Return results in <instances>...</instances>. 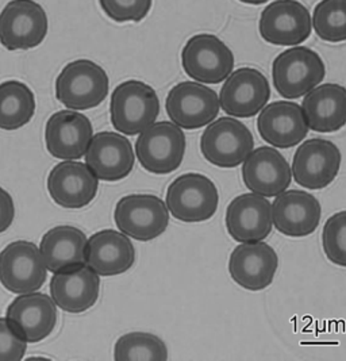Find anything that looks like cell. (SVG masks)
<instances>
[{
	"mask_svg": "<svg viewBox=\"0 0 346 361\" xmlns=\"http://www.w3.org/2000/svg\"><path fill=\"white\" fill-rule=\"evenodd\" d=\"M6 318L27 344L39 343L57 325V305L47 294H22L10 303Z\"/></svg>",
	"mask_w": 346,
	"mask_h": 361,
	"instance_id": "cell-17",
	"label": "cell"
},
{
	"mask_svg": "<svg viewBox=\"0 0 346 361\" xmlns=\"http://www.w3.org/2000/svg\"><path fill=\"white\" fill-rule=\"evenodd\" d=\"M257 130L271 147L288 149L303 142L310 128L302 106L290 100H279L260 111Z\"/></svg>",
	"mask_w": 346,
	"mask_h": 361,
	"instance_id": "cell-19",
	"label": "cell"
},
{
	"mask_svg": "<svg viewBox=\"0 0 346 361\" xmlns=\"http://www.w3.org/2000/svg\"><path fill=\"white\" fill-rule=\"evenodd\" d=\"M116 361H164L168 350L157 336L134 331L122 336L114 348Z\"/></svg>",
	"mask_w": 346,
	"mask_h": 361,
	"instance_id": "cell-29",
	"label": "cell"
},
{
	"mask_svg": "<svg viewBox=\"0 0 346 361\" xmlns=\"http://www.w3.org/2000/svg\"><path fill=\"white\" fill-rule=\"evenodd\" d=\"M326 66L321 56L306 47H292L280 53L272 66L273 87L281 98H303L323 82Z\"/></svg>",
	"mask_w": 346,
	"mask_h": 361,
	"instance_id": "cell-3",
	"label": "cell"
},
{
	"mask_svg": "<svg viewBox=\"0 0 346 361\" xmlns=\"http://www.w3.org/2000/svg\"><path fill=\"white\" fill-rule=\"evenodd\" d=\"M166 203L154 195H128L116 206L118 229L137 241H152L160 237L169 225Z\"/></svg>",
	"mask_w": 346,
	"mask_h": 361,
	"instance_id": "cell-12",
	"label": "cell"
},
{
	"mask_svg": "<svg viewBox=\"0 0 346 361\" xmlns=\"http://www.w3.org/2000/svg\"><path fill=\"white\" fill-rule=\"evenodd\" d=\"M153 0H99L104 14L118 23L141 22L152 8Z\"/></svg>",
	"mask_w": 346,
	"mask_h": 361,
	"instance_id": "cell-32",
	"label": "cell"
},
{
	"mask_svg": "<svg viewBox=\"0 0 346 361\" xmlns=\"http://www.w3.org/2000/svg\"><path fill=\"white\" fill-rule=\"evenodd\" d=\"M100 293L99 275L87 264L61 271L50 280V296L61 310L80 314L91 309Z\"/></svg>",
	"mask_w": 346,
	"mask_h": 361,
	"instance_id": "cell-24",
	"label": "cell"
},
{
	"mask_svg": "<svg viewBox=\"0 0 346 361\" xmlns=\"http://www.w3.org/2000/svg\"><path fill=\"white\" fill-rule=\"evenodd\" d=\"M254 149L253 134L241 121L222 116L211 122L200 138L203 157L219 168H235Z\"/></svg>",
	"mask_w": 346,
	"mask_h": 361,
	"instance_id": "cell-5",
	"label": "cell"
},
{
	"mask_svg": "<svg viewBox=\"0 0 346 361\" xmlns=\"http://www.w3.org/2000/svg\"><path fill=\"white\" fill-rule=\"evenodd\" d=\"M135 262L130 237L122 231L101 230L88 240L87 265L99 276H116L129 271Z\"/></svg>",
	"mask_w": 346,
	"mask_h": 361,
	"instance_id": "cell-25",
	"label": "cell"
},
{
	"mask_svg": "<svg viewBox=\"0 0 346 361\" xmlns=\"http://www.w3.org/2000/svg\"><path fill=\"white\" fill-rule=\"evenodd\" d=\"M259 32L265 42L275 47H297L313 32V17L297 0H275L261 13Z\"/></svg>",
	"mask_w": 346,
	"mask_h": 361,
	"instance_id": "cell-11",
	"label": "cell"
},
{
	"mask_svg": "<svg viewBox=\"0 0 346 361\" xmlns=\"http://www.w3.org/2000/svg\"><path fill=\"white\" fill-rule=\"evenodd\" d=\"M226 228L237 243H260L273 229L272 204L257 194L234 197L226 210Z\"/></svg>",
	"mask_w": 346,
	"mask_h": 361,
	"instance_id": "cell-21",
	"label": "cell"
},
{
	"mask_svg": "<svg viewBox=\"0 0 346 361\" xmlns=\"http://www.w3.org/2000/svg\"><path fill=\"white\" fill-rule=\"evenodd\" d=\"M132 142L122 134L101 132L92 137L85 153V164L103 181L128 178L134 168Z\"/></svg>",
	"mask_w": 346,
	"mask_h": 361,
	"instance_id": "cell-23",
	"label": "cell"
},
{
	"mask_svg": "<svg viewBox=\"0 0 346 361\" xmlns=\"http://www.w3.org/2000/svg\"><path fill=\"white\" fill-rule=\"evenodd\" d=\"M106 71L91 60H76L64 66L56 79V98L68 110L98 107L109 95Z\"/></svg>",
	"mask_w": 346,
	"mask_h": 361,
	"instance_id": "cell-2",
	"label": "cell"
},
{
	"mask_svg": "<svg viewBox=\"0 0 346 361\" xmlns=\"http://www.w3.org/2000/svg\"><path fill=\"white\" fill-rule=\"evenodd\" d=\"M94 137L91 121L79 111L61 110L47 122L45 142L58 160H79L85 156Z\"/></svg>",
	"mask_w": 346,
	"mask_h": 361,
	"instance_id": "cell-18",
	"label": "cell"
},
{
	"mask_svg": "<svg viewBox=\"0 0 346 361\" xmlns=\"http://www.w3.org/2000/svg\"><path fill=\"white\" fill-rule=\"evenodd\" d=\"M88 238L73 226L50 229L41 240V256L48 271L57 274L87 263Z\"/></svg>",
	"mask_w": 346,
	"mask_h": 361,
	"instance_id": "cell-27",
	"label": "cell"
},
{
	"mask_svg": "<svg viewBox=\"0 0 346 361\" xmlns=\"http://www.w3.org/2000/svg\"><path fill=\"white\" fill-rule=\"evenodd\" d=\"M221 110L213 88L198 82L176 84L166 98V114L184 130H197L214 122Z\"/></svg>",
	"mask_w": 346,
	"mask_h": 361,
	"instance_id": "cell-9",
	"label": "cell"
},
{
	"mask_svg": "<svg viewBox=\"0 0 346 361\" xmlns=\"http://www.w3.org/2000/svg\"><path fill=\"white\" fill-rule=\"evenodd\" d=\"M16 218V206L11 195L0 187V233L11 226Z\"/></svg>",
	"mask_w": 346,
	"mask_h": 361,
	"instance_id": "cell-34",
	"label": "cell"
},
{
	"mask_svg": "<svg viewBox=\"0 0 346 361\" xmlns=\"http://www.w3.org/2000/svg\"><path fill=\"white\" fill-rule=\"evenodd\" d=\"M271 98V87L264 73L254 68L233 71L221 92V109L233 118H252L260 114Z\"/></svg>",
	"mask_w": 346,
	"mask_h": 361,
	"instance_id": "cell-13",
	"label": "cell"
},
{
	"mask_svg": "<svg viewBox=\"0 0 346 361\" xmlns=\"http://www.w3.org/2000/svg\"><path fill=\"white\" fill-rule=\"evenodd\" d=\"M242 179L253 194L276 197L290 187L292 169L278 149L260 147L242 163Z\"/></svg>",
	"mask_w": 346,
	"mask_h": 361,
	"instance_id": "cell-15",
	"label": "cell"
},
{
	"mask_svg": "<svg viewBox=\"0 0 346 361\" xmlns=\"http://www.w3.org/2000/svg\"><path fill=\"white\" fill-rule=\"evenodd\" d=\"M27 343L8 324L0 318V361H19L25 357Z\"/></svg>",
	"mask_w": 346,
	"mask_h": 361,
	"instance_id": "cell-33",
	"label": "cell"
},
{
	"mask_svg": "<svg viewBox=\"0 0 346 361\" xmlns=\"http://www.w3.org/2000/svg\"><path fill=\"white\" fill-rule=\"evenodd\" d=\"M48 268L41 250L29 241H16L0 252V283L13 294L38 291L47 281Z\"/></svg>",
	"mask_w": 346,
	"mask_h": 361,
	"instance_id": "cell-10",
	"label": "cell"
},
{
	"mask_svg": "<svg viewBox=\"0 0 346 361\" xmlns=\"http://www.w3.org/2000/svg\"><path fill=\"white\" fill-rule=\"evenodd\" d=\"M341 152L331 141L311 138L303 141L292 160V178L300 187L322 190L337 178L341 168Z\"/></svg>",
	"mask_w": 346,
	"mask_h": 361,
	"instance_id": "cell-14",
	"label": "cell"
},
{
	"mask_svg": "<svg viewBox=\"0 0 346 361\" xmlns=\"http://www.w3.org/2000/svg\"><path fill=\"white\" fill-rule=\"evenodd\" d=\"M279 267L273 247L264 241L245 243L231 252L229 274L240 287L247 291H261L272 284Z\"/></svg>",
	"mask_w": 346,
	"mask_h": 361,
	"instance_id": "cell-16",
	"label": "cell"
},
{
	"mask_svg": "<svg viewBox=\"0 0 346 361\" xmlns=\"http://www.w3.org/2000/svg\"><path fill=\"white\" fill-rule=\"evenodd\" d=\"M313 27L323 41H346V0L319 1L314 8Z\"/></svg>",
	"mask_w": 346,
	"mask_h": 361,
	"instance_id": "cell-30",
	"label": "cell"
},
{
	"mask_svg": "<svg viewBox=\"0 0 346 361\" xmlns=\"http://www.w3.org/2000/svg\"><path fill=\"white\" fill-rule=\"evenodd\" d=\"M185 135L173 122H156L141 133L135 142V156L150 173L168 175L183 163Z\"/></svg>",
	"mask_w": 346,
	"mask_h": 361,
	"instance_id": "cell-6",
	"label": "cell"
},
{
	"mask_svg": "<svg viewBox=\"0 0 346 361\" xmlns=\"http://www.w3.org/2000/svg\"><path fill=\"white\" fill-rule=\"evenodd\" d=\"M99 178L89 166L73 160H66L50 171L49 195L64 209H82L98 194Z\"/></svg>",
	"mask_w": 346,
	"mask_h": 361,
	"instance_id": "cell-20",
	"label": "cell"
},
{
	"mask_svg": "<svg viewBox=\"0 0 346 361\" xmlns=\"http://www.w3.org/2000/svg\"><path fill=\"white\" fill-rule=\"evenodd\" d=\"M166 207L182 222H203L214 216L219 204L218 188L207 176L185 173L171 183L166 191Z\"/></svg>",
	"mask_w": 346,
	"mask_h": 361,
	"instance_id": "cell-7",
	"label": "cell"
},
{
	"mask_svg": "<svg viewBox=\"0 0 346 361\" xmlns=\"http://www.w3.org/2000/svg\"><path fill=\"white\" fill-rule=\"evenodd\" d=\"M35 113L33 91L17 80L0 84V129L17 130L27 125Z\"/></svg>",
	"mask_w": 346,
	"mask_h": 361,
	"instance_id": "cell-28",
	"label": "cell"
},
{
	"mask_svg": "<svg viewBox=\"0 0 346 361\" xmlns=\"http://www.w3.org/2000/svg\"><path fill=\"white\" fill-rule=\"evenodd\" d=\"M302 109L310 130L338 132L346 125V88L333 82L318 85L304 95Z\"/></svg>",
	"mask_w": 346,
	"mask_h": 361,
	"instance_id": "cell-26",
	"label": "cell"
},
{
	"mask_svg": "<svg viewBox=\"0 0 346 361\" xmlns=\"http://www.w3.org/2000/svg\"><path fill=\"white\" fill-rule=\"evenodd\" d=\"M322 247L330 262L346 268V210L333 214L322 230Z\"/></svg>",
	"mask_w": 346,
	"mask_h": 361,
	"instance_id": "cell-31",
	"label": "cell"
},
{
	"mask_svg": "<svg viewBox=\"0 0 346 361\" xmlns=\"http://www.w3.org/2000/svg\"><path fill=\"white\" fill-rule=\"evenodd\" d=\"M49 19L34 0H11L0 13V44L7 50H29L44 42Z\"/></svg>",
	"mask_w": 346,
	"mask_h": 361,
	"instance_id": "cell-4",
	"label": "cell"
},
{
	"mask_svg": "<svg viewBox=\"0 0 346 361\" xmlns=\"http://www.w3.org/2000/svg\"><path fill=\"white\" fill-rule=\"evenodd\" d=\"M321 216L319 200L306 191L285 190L272 203L273 228L292 238L313 234L319 226Z\"/></svg>",
	"mask_w": 346,
	"mask_h": 361,
	"instance_id": "cell-22",
	"label": "cell"
},
{
	"mask_svg": "<svg viewBox=\"0 0 346 361\" xmlns=\"http://www.w3.org/2000/svg\"><path fill=\"white\" fill-rule=\"evenodd\" d=\"M182 66L195 82L219 84L233 73L234 54L216 35L197 34L183 48Z\"/></svg>",
	"mask_w": 346,
	"mask_h": 361,
	"instance_id": "cell-8",
	"label": "cell"
},
{
	"mask_svg": "<svg viewBox=\"0 0 346 361\" xmlns=\"http://www.w3.org/2000/svg\"><path fill=\"white\" fill-rule=\"evenodd\" d=\"M160 114V100L156 91L140 80L121 82L110 102L111 123L116 132L135 135L156 123Z\"/></svg>",
	"mask_w": 346,
	"mask_h": 361,
	"instance_id": "cell-1",
	"label": "cell"
},
{
	"mask_svg": "<svg viewBox=\"0 0 346 361\" xmlns=\"http://www.w3.org/2000/svg\"><path fill=\"white\" fill-rule=\"evenodd\" d=\"M241 3H247V4H254V6H259V4H265L271 0H240Z\"/></svg>",
	"mask_w": 346,
	"mask_h": 361,
	"instance_id": "cell-35",
	"label": "cell"
}]
</instances>
